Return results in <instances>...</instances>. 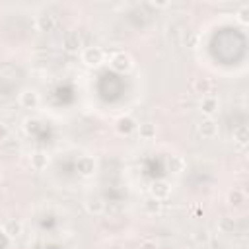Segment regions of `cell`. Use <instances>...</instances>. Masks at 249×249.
Masks as SVG:
<instances>
[{
  "mask_svg": "<svg viewBox=\"0 0 249 249\" xmlns=\"http://www.w3.org/2000/svg\"><path fill=\"white\" fill-rule=\"evenodd\" d=\"M109 66H111L115 72H119V74H126V72L132 68V58H130L128 53L119 51V53H115V54L109 58Z\"/></svg>",
  "mask_w": 249,
  "mask_h": 249,
  "instance_id": "1",
  "label": "cell"
},
{
  "mask_svg": "<svg viewBox=\"0 0 249 249\" xmlns=\"http://www.w3.org/2000/svg\"><path fill=\"white\" fill-rule=\"evenodd\" d=\"M82 62L89 68H97L103 62V51L99 47H86L82 51Z\"/></svg>",
  "mask_w": 249,
  "mask_h": 249,
  "instance_id": "2",
  "label": "cell"
},
{
  "mask_svg": "<svg viewBox=\"0 0 249 249\" xmlns=\"http://www.w3.org/2000/svg\"><path fill=\"white\" fill-rule=\"evenodd\" d=\"M136 128H138V123H136L130 115H123V117H119L117 123H115V130H117V134H121V136H130V134L136 132Z\"/></svg>",
  "mask_w": 249,
  "mask_h": 249,
  "instance_id": "3",
  "label": "cell"
},
{
  "mask_svg": "<svg viewBox=\"0 0 249 249\" xmlns=\"http://www.w3.org/2000/svg\"><path fill=\"white\" fill-rule=\"evenodd\" d=\"M150 196L158 198L160 202H161V200H167V198L171 196V183L165 181V179H158V181H154L152 187H150Z\"/></svg>",
  "mask_w": 249,
  "mask_h": 249,
  "instance_id": "4",
  "label": "cell"
},
{
  "mask_svg": "<svg viewBox=\"0 0 249 249\" xmlns=\"http://www.w3.org/2000/svg\"><path fill=\"white\" fill-rule=\"evenodd\" d=\"M198 134H200L202 138H206V140L216 138V134H218V123H216L212 117H204V119L198 123Z\"/></svg>",
  "mask_w": 249,
  "mask_h": 249,
  "instance_id": "5",
  "label": "cell"
},
{
  "mask_svg": "<svg viewBox=\"0 0 249 249\" xmlns=\"http://www.w3.org/2000/svg\"><path fill=\"white\" fill-rule=\"evenodd\" d=\"M200 113L204 115V117H214L216 113H218V107H220V101H218V97L216 95H204L202 99H200Z\"/></svg>",
  "mask_w": 249,
  "mask_h": 249,
  "instance_id": "6",
  "label": "cell"
},
{
  "mask_svg": "<svg viewBox=\"0 0 249 249\" xmlns=\"http://www.w3.org/2000/svg\"><path fill=\"white\" fill-rule=\"evenodd\" d=\"M84 208L88 210V214H91V216H99V214H103V210H105V202H103L101 196H97V195H89V196L84 200Z\"/></svg>",
  "mask_w": 249,
  "mask_h": 249,
  "instance_id": "7",
  "label": "cell"
},
{
  "mask_svg": "<svg viewBox=\"0 0 249 249\" xmlns=\"http://www.w3.org/2000/svg\"><path fill=\"white\" fill-rule=\"evenodd\" d=\"M39 93L35 89H23L19 93V105L23 109H37L39 107Z\"/></svg>",
  "mask_w": 249,
  "mask_h": 249,
  "instance_id": "8",
  "label": "cell"
},
{
  "mask_svg": "<svg viewBox=\"0 0 249 249\" xmlns=\"http://www.w3.org/2000/svg\"><path fill=\"white\" fill-rule=\"evenodd\" d=\"M76 169L82 177H89L95 171V160L91 156H80L78 161H76Z\"/></svg>",
  "mask_w": 249,
  "mask_h": 249,
  "instance_id": "9",
  "label": "cell"
},
{
  "mask_svg": "<svg viewBox=\"0 0 249 249\" xmlns=\"http://www.w3.org/2000/svg\"><path fill=\"white\" fill-rule=\"evenodd\" d=\"M2 231H4L10 239H16V237H19V235L23 233V224H21L19 220H16V218L6 220V224L2 226Z\"/></svg>",
  "mask_w": 249,
  "mask_h": 249,
  "instance_id": "10",
  "label": "cell"
},
{
  "mask_svg": "<svg viewBox=\"0 0 249 249\" xmlns=\"http://www.w3.org/2000/svg\"><path fill=\"white\" fill-rule=\"evenodd\" d=\"M29 163H31V167H33L35 171H43V169H47V165H49V156H47L45 152L37 150L35 154H31Z\"/></svg>",
  "mask_w": 249,
  "mask_h": 249,
  "instance_id": "11",
  "label": "cell"
},
{
  "mask_svg": "<svg viewBox=\"0 0 249 249\" xmlns=\"http://www.w3.org/2000/svg\"><path fill=\"white\" fill-rule=\"evenodd\" d=\"M136 132H138V136L142 140H154L156 134H158V128H156L154 123H140L138 128H136Z\"/></svg>",
  "mask_w": 249,
  "mask_h": 249,
  "instance_id": "12",
  "label": "cell"
},
{
  "mask_svg": "<svg viewBox=\"0 0 249 249\" xmlns=\"http://www.w3.org/2000/svg\"><path fill=\"white\" fill-rule=\"evenodd\" d=\"M193 89H195V93H200L202 97H204V95H210V91H212V82H210V78H195Z\"/></svg>",
  "mask_w": 249,
  "mask_h": 249,
  "instance_id": "13",
  "label": "cell"
},
{
  "mask_svg": "<svg viewBox=\"0 0 249 249\" xmlns=\"http://www.w3.org/2000/svg\"><path fill=\"white\" fill-rule=\"evenodd\" d=\"M37 29L39 31H53L54 29V16L49 12L37 16Z\"/></svg>",
  "mask_w": 249,
  "mask_h": 249,
  "instance_id": "14",
  "label": "cell"
},
{
  "mask_svg": "<svg viewBox=\"0 0 249 249\" xmlns=\"http://www.w3.org/2000/svg\"><path fill=\"white\" fill-rule=\"evenodd\" d=\"M82 47V39L78 31H68L64 37V49L66 51H78Z\"/></svg>",
  "mask_w": 249,
  "mask_h": 249,
  "instance_id": "15",
  "label": "cell"
},
{
  "mask_svg": "<svg viewBox=\"0 0 249 249\" xmlns=\"http://www.w3.org/2000/svg\"><path fill=\"white\" fill-rule=\"evenodd\" d=\"M142 208H144V212H146L148 216H156V214L161 212V202H160L158 198H154V196H148V198L142 202Z\"/></svg>",
  "mask_w": 249,
  "mask_h": 249,
  "instance_id": "16",
  "label": "cell"
},
{
  "mask_svg": "<svg viewBox=\"0 0 249 249\" xmlns=\"http://www.w3.org/2000/svg\"><path fill=\"white\" fill-rule=\"evenodd\" d=\"M243 202H245V193H243L241 189H231V191L228 193V204H230V206L237 208V206H241Z\"/></svg>",
  "mask_w": 249,
  "mask_h": 249,
  "instance_id": "17",
  "label": "cell"
},
{
  "mask_svg": "<svg viewBox=\"0 0 249 249\" xmlns=\"http://www.w3.org/2000/svg\"><path fill=\"white\" fill-rule=\"evenodd\" d=\"M233 228H235V220H233L231 216H224V218H220V222H218V230H220L222 233H231Z\"/></svg>",
  "mask_w": 249,
  "mask_h": 249,
  "instance_id": "18",
  "label": "cell"
},
{
  "mask_svg": "<svg viewBox=\"0 0 249 249\" xmlns=\"http://www.w3.org/2000/svg\"><path fill=\"white\" fill-rule=\"evenodd\" d=\"M169 169H171L173 173H181V171L185 169L183 158H181V156H171V160H169Z\"/></svg>",
  "mask_w": 249,
  "mask_h": 249,
  "instance_id": "19",
  "label": "cell"
},
{
  "mask_svg": "<svg viewBox=\"0 0 249 249\" xmlns=\"http://www.w3.org/2000/svg\"><path fill=\"white\" fill-rule=\"evenodd\" d=\"M235 16H237V21H239L241 25H247V23H249V6H247V4L241 6Z\"/></svg>",
  "mask_w": 249,
  "mask_h": 249,
  "instance_id": "20",
  "label": "cell"
},
{
  "mask_svg": "<svg viewBox=\"0 0 249 249\" xmlns=\"http://www.w3.org/2000/svg\"><path fill=\"white\" fill-rule=\"evenodd\" d=\"M235 138H237V142H239V144H245V142H247V128H245V126H241V128L235 132Z\"/></svg>",
  "mask_w": 249,
  "mask_h": 249,
  "instance_id": "21",
  "label": "cell"
},
{
  "mask_svg": "<svg viewBox=\"0 0 249 249\" xmlns=\"http://www.w3.org/2000/svg\"><path fill=\"white\" fill-rule=\"evenodd\" d=\"M8 136H10V126H8L6 123H2V121H0V142H2V140H6Z\"/></svg>",
  "mask_w": 249,
  "mask_h": 249,
  "instance_id": "22",
  "label": "cell"
},
{
  "mask_svg": "<svg viewBox=\"0 0 249 249\" xmlns=\"http://www.w3.org/2000/svg\"><path fill=\"white\" fill-rule=\"evenodd\" d=\"M140 249H160V247H158V243H156V241L146 239V241H142V243H140Z\"/></svg>",
  "mask_w": 249,
  "mask_h": 249,
  "instance_id": "23",
  "label": "cell"
},
{
  "mask_svg": "<svg viewBox=\"0 0 249 249\" xmlns=\"http://www.w3.org/2000/svg\"><path fill=\"white\" fill-rule=\"evenodd\" d=\"M10 241H12V239H10V237H8V235H6V233L0 230V249H6Z\"/></svg>",
  "mask_w": 249,
  "mask_h": 249,
  "instance_id": "24",
  "label": "cell"
},
{
  "mask_svg": "<svg viewBox=\"0 0 249 249\" xmlns=\"http://www.w3.org/2000/svg\"><path fill=\"white\" fill-rule=\"evenodd\" d=\"M35 128H37V121H35V119H33V121L27 119V121H25V130L31 132V130H35Z\"/></svg>",
  "mask_w": 249,
  "mask_h": 249,
  "instance_id": "25",
  "label": "cell"
},
{
  "mask_svg": "<svg viewBox=\"0 0 249 249\" xmlns=\"http://www.w3.org/2000/svg\"><path fill=\"white\" fill-rule=\"evenodd\" d=\"M111 249H121V247H111Z\"/></svg>",
  "mask_w": 249,
  "mask_h": 249,
  "instance_id": "26",
  "label": "cell"
}]
</instances>
